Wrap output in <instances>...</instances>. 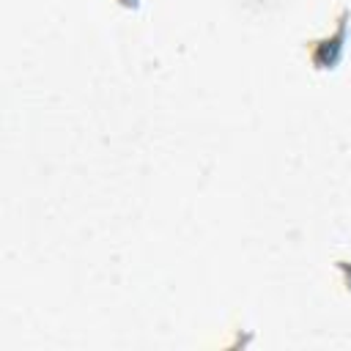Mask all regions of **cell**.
Returning <instances> with one entry per match:
<instances>
[{
  "instance_id": "6da1fadb",
  "label": "cell",
  "mask_w": 351,
  "mask_h": 351,
  "mask_svg": "<svg viewBox=\"0 0 351 351\" xmlns=\"http://www.w3.org/2000/svg\"><path fill=\"white\" fill-rule=\"evenodd\" d=\"M346 19H348V11L343 8L340 16H337L335 33L307 41V55H310L315 69H335L337 66V60L343 55V41H346Z\"/></svg>"
},
{
  "instance_id": "7a4b0ae2",
  "label": "cell",
  "mask_w": 351,
  "mask_h": 351,
  "mask_svg": "<svg viewBox=\"0 0 351 351\" xmlns=\"http://www.w3.org/2000/svg\"><path fill=\"white\" fill-rule=\"evenodd\" d=\"M123 5H132V8H137V0H121Z\"/></svg>"
}]
</instances>
